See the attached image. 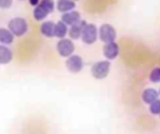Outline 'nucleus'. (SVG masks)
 Here are the masks:
<instances>
[{
    "instance_id": "nucleus-5",
    "label": "nucleus",
    "mask_w": 160,
    "mask_h": 134,
    "mask_svg": "<svg viewBox=\"0 0 160 134\" xmlns=\"http://www.w3.org/2000/svg\"><path fill=\"white\" fill-rule=\"evenodd\" d=\"M80 39L82 40L84 44H88V45L94 44L98 40V26L95 24H88L86 23V25L82 29Z\"/></svg>"
},
{
    "instance_id": "nucleus-1",
    "label": "nucleus",
    "mask_w": 160,
    "mask_h": 134,
    "mask_svg": "<svg viewBox=\"0 0 160 134\" xmlns=\"http://www.w3.org/2000/svg\"><path fill=\"white\" fill-rule=\"evenodd\" d=\"M8 29L10 30V33L16 36V38H21L24 36L28 30H29V24L26 21L25 18H21V16H15V18H11L8 23Z\"/></svg>"
},
{
    "instance_id": "nucleus-15",
    "label": "nucleus",
    "mask_w": 160,
    "mask_h": 134,
    "mask_svg": "<svg viewBox=\"0 0 160 134\" xmlns=\"http://www.w3.org/2000/svg\"><path fill=\"white\" fill-rule=\"evenodd\" d=\"M15 36L10 33V30L8 28H0V44L9 46L10 44L14 43Z\"/></svg>"
},
{
    "instance_id": "nucleus-13",
    "label": "nucleus",
    "mask_w": 160,
    "mask_h": 134,
    "mask_svg": "<svg viewBox=\"0 0 160 134\" xmlns=\"http://www.w3.org/2000/svg\"><path fill=\"white\" fill-rule=\"evenodd\" d=\"M54 25L55 23L51 20H44L40 24V33L45 38H54Z\"/></svg>"
},
{
    "instance_id": "nucleus-8",
    "label": "nucleus",
    "mask_w": 160,
    "mask_h": 134,
    "mask_svg": "<svg viewBox=\"0 0 160 134\" xmlns=\"http://www.w3.org/2000/svg\"><path fill=\"white\" fill-rule=\"evenodd\" d=\"M102 54L106 58V60H109V61L116 59L119 55V44L116 41L106 43L102 48Z\"/></svg>"
},
{
    "instance_id": "nucleus-22",
    "label": "nucleus",
    "mask_w": 160,
    "mask_h": 134,
    "mask_svg": "<svg viewBox=\"0 0 160 134\" xmlns=\"http://www.w3.org/2000/svg\"><path fill=\"white\" fill-rule=\"evenodd\" d=\"M71 1H78V0H71Z\"/></svg>"
},
{
    "instance_id": "nucleus-4",
    "label": "nucleus",
    "mask_w": 160,
    "mask_h": 134,
    "mask_svg": "<svg viewBox=\"0 0 160 134\" xmlns=\"http://www.w3.org/2000/svg\"><path fill=\"white\" fill-rule=\"evenodd\" d=\"M74 50H75V45L71 39L62 38V39H59V41L56 43V51L62 58H68V56L72 55Z\"/></svg>"
},
{
    "instance_id": "nucleus-6",
    "label": "nucleus",
    "mask_w": 160,
    "mask_h": 134,
    "mask_svg": "<svg viewBox=\"0 0 160 134\" xmlns=\"http://www.w3.org/2000/svg\"><path fill=\"white\" fill-rule=\"evenodd\" d=\"M110 71V61L109 60H100L96 61L92 66H91V74L95 79H104L108 76Z\"/></svg>"
},
{
    "instance_id": "nucleus-2",
    "label": "nucleus",
    "mask_w": 160,
    "mask_h": 134,
    "mask_svg": "<svg viewBox=\"0 0 160 134\" xmlns=\"http://www.w3.org/2000/svg\"><path fill=\"white\" fill-rule=\"evenodd\" d=\"M54 9H55L54 0H40V3L32 10V16L36 21H44L45 18L54 11Z\"/></svg>"
},
{
    "instance_id": "nucleus-17",
    "label": "nucleus",
    "mask_w": 160,
    "mask_h": 134,
    "mask_svg": "<svg viewBox=\"0 0 160 134\" xmlns=\"http://www.w3.org/2000/svg\"><path fill=\"white\" fill-rule=\"evenodd\" d=\"M149 80L151 83H160V66H155L150 74H149Z\"/></svg>"
},
{
    "instance_id": "nucleus-7",
    "label": "nucleus",
    "mask_w": 160,
    "mask_h": 134,
    "mask_svg": "<svg viewBox=\"0 0 160 134\" xmlns=\"http://www.w3.org/2000/svg\"><path fill=\"white\" fill-rule=\"evenodd\" d=\"M65 65H66V69L70 71V73H80L84 68V61H82V58L80 55H76V54H72L70 56L66 58V61H65Z\"/></svg>"
},
{
    "instance_id": "nucleus-11",
    "label": "nucleus",
    "mask_w": 160,
    "mask_h": 134,
    "mask_svg": "<svg viewBox=\"0 0 160 134\" xmlns=\"http://www.w3.org/2000/svg\"><path fill=\"white\" fill-rule=\"evenodd\" d=\"M12 58H14L12 50L6 45L0 44V65L9 64L12 60Z\"/></svg>"
},
{
    "instance_id": "nucleus-20",
    "label": "nucleus",
    "mask_w": 160,
    "mask_h": 134,
    "mask_svg": "<svg viewBox=\"0 0 160 134\" xmlns=\"http://www.w3.org/2000/svg\"><path fill=\"white\" fill-rule=\"evenodd\" d=\"M28 1H29V4H30L31 6H34V8L40 3V0H28Z\"/></svg>"
},
{
    "instance_id": "nucleus-18",
    "label": "nucleus",
    "mask_w": 160,
    "mask_h": 134,
    "mask_svg": "<svg viewBox=\"0 0 160 134\" xmlns=\"http://www.w3.org/2000/svg\"><path fill=\"white\" fill-rule=\"evenodd\" d=\"M149 110L154 115H159L160 114V99L159 98L156 100H154L151 104H149Z\"/></svg>"
},
{
    "instance_id": "nucleus-16",
    "label": "nucleus",
    "mask_w": 160,
    "mask_h": 134,
    "mask_svg": "<svg viewBox=\"0 0 160 134\" xmlns=\"http://www.w3.org/2000/svg\"><path fill=\"white\" fill-rule=\"evenodd\" d=\"M68 30H69V26H66L61 20H59L54 25V36H56L58 39H62L68 35Z\"/></svg>"
},
{
    "instance_id": "nucleus-10",
    "label": "nucleus",
    "mask_w": 160,
    "mask_h": 134,
    "mask_svg": "<svg viewBox=\"0 0 160 134\" xmlns=\"http://www.w3.org/2000/svg\"><path fill=\"white\" fill-rule=\"evenodd\" d=\"M79 20H81V18H80V13L76 11V10H71V11L64 13V14L61 15V21H62L66 26H71V25L76 24Z\"/></svg>"
},
{
    "instance_id": "nucleus-21",
    "label": "nucleus",
    "mask_w": 160,
    "mask_h": 134,
    "mask_svg": "<svg viewBox=\"0 0 160 134\" xmlns=\"http://www.w3.org/2000/svg\"><path fill=\"white\" fill-rule=\"evenodd\" d=\"M158 93H159V95H160V89H159V90H158Z\"/></svg>"
},
{
    "instance_id": "nucleus-12",
    "label": "nucleus",
    "mask_w": 160,
    "mask_h": 134,
    "mask_svg": "<svg viewBox=\"0 0 160 134\" xmlns=\"http://www.w3.org/2000/svg\"><path fill=\"white\" fill-rule=\"evenodd\" d=\"M159 98V93L156 89L154 88H146L142 90L141 93V99L145 104H151L154 100H156Z\"/></svg>"
},
{
    "instance_id": "nucleus-23",
    "label": "nucleus",
    "mask_w": 160,
    "mask_h": 134,
    "mask_svg": "<svg viewBox=\"0 0 160 134\" xmlns=\"http://www.w3.org/2000/svg\"><path fill=\"white\" fill-rule=\"evenodd\" d=\"M19 1H24V0H19Z\"/></svg>"
},
{
    "instance_id": "nucleus-9",
    "label": "nucleus",
    "mask_w": 160,
    "mask_h": 134,
    "mask_svg": "<svg viewBox=\"0 0 160 134\" xmlns=\"http://www.w3.org/2000/svg\"><path fill=\"white\" fill-rule=\"evenodd\" d=\"M85 25H86V21H85L84 19H81V20H79L76 24L69 26L68 35L70 36V39H71V40H78V39H80L81 33H82V29H84Z\"/></svg>"
},
{
    "instance_id": "nucleus-3",
    "label": "nucleus",
    "mask_w": 160,
    "mask_h": 134,
    "mask_svg": "<svg viewBox=\"0 0 160 134\" xmlns=\"http://www.w3.org/2000/svg\"><path fill=\"white\" fill-rule=\"evenodd\" d=\"M98 38H100V40L102 43H105V44L115 41V39H116V30L110 24H102L98 29Z\"/></svg>"
},
{
    "instance_id": "nucleus-19",
    "label": "nucleus",
    "mask_w": 160,
    "mask_h": 134,
    "mask_svg": "<svg viewBox=\"0 0 160 134\" xmlns=\"http://www.w3.org/2000/svg\"><path fill=\"white\" fill-rule=\"evenodd\" d=\"M12 1L14 0H0V9H10L12 6Z\"/></svg>"
},
{
    "instance_id": "nucleus-14",
    "label": "nucleus",
    "mask_w": 160,
    "mask_h": 134,
    "mask_svg": "<svg viewBox=\"0 0 160 134\" xmlns=\"http://www.w3.org/2000/svg\"><path fill=\"white\" fill-rule=\"evenodd\" d=\"M56 9L59 13H68V11H71L75 9L76 4L75 1H71V0H58L56 1Z\"/></svg>"
},
{
    "instance_id": "nucleus-24",
    "label": "nucleus",
    "mask_w": 160,
    "mask_h": 134,
    "mask_svg": "<svg viewBox=\"0 0 160 134\" xmlns=\"http://www.w3.org/2000/svg\"><path fill=\"white\" fill-rule=\"evenodd\" d=\"M159 115H160V114H159Z\"/></svg>"
}]
</instances>
